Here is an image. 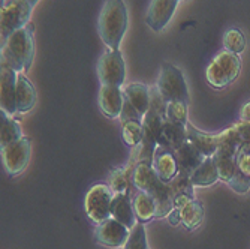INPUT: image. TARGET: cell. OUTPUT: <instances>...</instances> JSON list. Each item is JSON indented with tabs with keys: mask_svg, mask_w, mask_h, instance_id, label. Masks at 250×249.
<instances>
[{
	"mask_svg": "<svg viewBox=\"0 0 250 249\" xmlns=\"http://www.w3.org/2000/svg\"><path fill=\"white\" fill-rule=\"evenodd\" d=\"M223 47L226 51L241 54L246 50V36L240 29H229L223 35Z\"/></svg>",
	"mask_w": 250,
	"mask_h": 249,
	"instance_id": "cell-25",
	"label": "cell"
},
{
	"mask_svg": "<svg viewBox=\"0 0 250 249\" xmlns=\"http://www.w3.org/2000/svg\"><path fill=\"white\" fill-rule=\"evenodd\" d=\"M36 104V90L30 80L20 72L17 81V107L18 113H29Z\"/></svg>",
	"mask_w": 250,
	"mask_h": 249,
	"instance_id": "cell-18",
	"label": "cell"
},
{
	"mask_svg": "<svg viewBox=\"0 0 250 249\" xmlns=\"http://www.w3.org/2000/svg\"><path fill=\"white\" fill-rule=\"evenodd\" d=\"M151 165L154 171L157 173V176L161 177V180H164L165 183H169L180 173L175 153L171 147H167V146L156 147Z\"/></svg>",
	"mask_w": 250,
	"mask_h": 249,
	"instance_id": "cell-12",
	"label": "cell"
},
{
	"mask_svg": "<svg viewBox=\"0 0 250 249\" xmlns=\"http://www.w3.org/2000/svg\"><path fill=\"white\" fill-rule=\"evenodd\" d=\"M0 120H2V129H0V147H6V146L22 138L21 128H20L18 122H15L11 117V114H8L6 111L2 110V113H0Z\"/></svg>",
	"mask_w": 250,
	"mask_h": 249,
	"instance_id": "cell-22",
	"label": "cell"
},
{
	"mask_svg": "<svg viewBox=\"0 0 250 249\" xmlns=\"http://www.w3.org/2000/svg\"><path fill=\"white\" fill-rule=\"evenodd\" d=\"M26 2H29V3H30L32 6H35V5H36V3L39 2V0H26Z\"/></svg>",
	"mask_w": 250,
	"mask_h": 249,
	"instance_id": "cell-35",
	"label": "cell"
},
{
	"mask_svg": "<svg viewBox=\"0 0 250 249\" xmlns=\"http://www.w3.org/2000/svg\"><path fill=\"white\" fill-rule=\"evenodd\" d=\"M167 120L180 125V126H186L188 122V102L183 101H172L168 102L167 105Z\"/></svg>",
	"mask_w": 250,
	"mask_h": 249,
	"instance_id": "cell-27",
	"label": "cell"
},
{
	"mask_svg": "<svg viewBox=\"0 0 250 249\" xmlns=\"http://www.w3.org/2000/svg\"><path fill=\"white\" fill-rule=\"evenodd\" d=\"M186 140H188L186 126H180L169 120H165L157 146H167V147H171L172 150H177Z\"/></svg>",
	"mask_w": 250,
	"mask_h": 249,
	"instance_id": "cell-19",
	"label": "cell"
},
{
	"mask_svg": "<svg viewBox=\"0 0 250 249\" xmlns=\"http://www.w3.org/2000/svg\"><path fill=\"white\" fill-rule=\"evenodd\" d=\"M32 155V141L27 137L2 147L3 165L9 176H18L26 170Z\"/></svg>",
	"mask_w": 250,
	"mask_h": 249,
	"instance_id": "cell-8",
	"label": "cell"
},
{
	"mask_svg": "<svg viewBox=\"0 0 250 249\" xmlns=\"http://www.w3.org/2000/svg\"><path fill=\"white\" fill-rule=\"evenodd\" d=\"M98 75L102 86L120 87L126 78V65L119 50L105 51L98 62Z\"/></svg>",
	"mask_w": 250,
	"mask_h": 249,
	"instance_id": "cell-7",
	"label": "cell"
},
{
	"mask_svg": "<svg viewBox=\"0 0 250 249\" xmlns=\"http://www.w3.org/2000/svg\"><path fill=\"white\" fill-rule=\"evenodd\" d=\"M167 218H168V222L172 225V227H175V225L181 224V210L174 207V209L169 212V215H168Z\"/></svg>",
	"mask_w": 250,
	"mask_h": 249,
	"instance_id": "cell-33",
	"label": "cell"
},
{
	"mask_svg": "<svg viewBox=\"0 0 250 249\" xmlns=\"http://www.w3.org/2000/svg\"><path fill=\"white\" fill-rule=\"evenodd\" d=\"M111 218L122 222L129 230H132L138 219H136L135 210H133V203L130 194H116L112 198L111 204Z\"/></svg>",
	"mask_w": 250,
	"mask_h": 249,
	"instance_id": "cell-14",
	"label": "cell"
},
{
	"mask_svg": "<svg viewBox=\"0 0 250 249\" xmlns=\"http://www.w3.org/2000/svg\"><path fill=\"white\" fill-rule=\"evenodd\" d=\"M234 126H235V129H237V132L240 135L243 144L250 143V122H243L241 120V122L235 123Z\"/></svg>",
	"mask_w": 250,
	"mask_h": 249,
	"instance_id": "cell-31",
	"label": "cell"
},
{
	"mask_svg": "<svg viewBox=\"0 0 250 249\" xmlns=\"http://www.w3.org/2000/svg\"><path fill=\"white\" fill-rule=\"evenodd\" d=\"M125 101H127L144 117L150 108V87L143 83H130L123 89Z\"/></svg>",
	"mask_w": 250,
	"mask_h": 249,
	"instance_id": "cell-16",
	"label": "cell"
},
{
	"mask_svg": "<svg viewBox=\"0 0 250 249\" xmlns=\"http://www.w3.org/2000/svg\"><path fill=\"white\" fill-rule=\"evenodd\" d=\"M132 203H133V210H135L138 222L147 224L153 218H156V200L148 192L138 191L132 197Z\"/></svg>",
	"mask_w": 250,
	"mask_h": 249,
	"instance_id": "cell-20",
	"label": "cell"
},
{
	"mask_svg": "<svg viewBox=\"0 0 250 249\" xmlns=\"http://www.w3.org/2000/svg\"><path fill=\"white\" fill-rule=\"evenodd\" d=\"M240 119L243 122H250V101L246 102L240 110Z\"/></svg>",
	"mask_w": 250,
	"mask_h": 249,
	"instance_id": "cell-34",
	"label": "cell"
},
{
	"mask_svg": "<svg viewBox=\"0 0 250 249\" xmlns=\"http://www.w3.org/2000/svg\"><path fill=\"white\" fill-rule=\"evenodd\" d=\"M188 140L204 155V156H213L219 146V135L217 134H208L196 129L193 125H186Z\"/></svg>",
	"mask_w": 250,
	"mask_h": 249,
	"instance_id": "cell-17",
	"label": "cell"
},
{
	"mask_svg": "<svg viewBox=\"0 0 250 249\" xmlns=\"http://www.w3.org/2000/svg\"><path fill=\"white\" fill-rule=\"evenodd\" d=\"M125 93L117 86H102L99 90V107L109 119H117L122 114Z\"/></svg>",
	"mask_w": 250,
	"mask_h": 249,
	"instance_id": "cell-13",
	"label": "cell"
},
{
	"mask_svg": "<svg viewBox=\"0 0 250 249\" xmlns=\"http://www.w3.org/2000/svg\"><path fill=\"white\" fill-rule=\"evenodd\" d=\"M240 71H241V60L238 54L225 50L210 62L206 77L210 86H213L214 89H223L237 80Z\"/></svg>",
	"mask_w": 250,
	"mask_h": 249,
	"instance_id": "cell-2",
	"label": "cell"
},
{
	"mask_svg": "<svg viewBox=\"0 0 250 249\" xmlns=\"http://www.w3.org/2000/svg\"><path fill=\"white\" fill-rule=\"evenodd\" d=\"M127 23V8L123 0H105L99 15V35L109 50H119Z\"/></svg>",
	"mask_w": 250,
	"mask_h": 249,
	"instance_id": "cell-1",
	"label": "cell"
},
{
	"mask_svg": "<svg viewBox=\"0 0 250 249\" xmlns=\"http://www.w3.org/2000/svg\"><path fill=\"white\" fill-rule=\"evenodd\" d=\"M17 71L11 69L9 66L2 63L0 68V105L2 110L8 114L18 113L17 107V81H18Z\"/></svg>",
	"mask_w": 250,
	"mask_h": 249,
	"instance_id": "cell-10",
	"label": "cell"
},
{
	"mask_svg": "<svg viewBox=\"0 0 250 249\" xmlns=\"http://www.w3.org/2000/svg\"><path fill=\"white\" fill-rule=\"evenodd\" d=\"M181 210V224L188 230H196L204 221V204L198 200H192L190 203L180 209Z\"/></svg>",
	"mask_w": 250,
	"mask_h": 249,
	"instance_id": "cell-23",
	"label": "cell"
},
{
	"mask_svg": "<svg viewBox=\"0 0 250 249\" xmlns=\"http://www.w3.org/2000/svg\"><path fill=\"white\" fill-rule=\"evenodd\" d=\"M193 200V197L188 195V194H178L172 198V203H174V207L175 209H183L188 203H190Z\"/></svg>",
	"mask_w": 250,
	"mask_h": 249,
	"instance_id": "cell-32",
	"label": "cell"
},
{
	"mask_svg": "<svg viewBox=\"0 0 250 249\" xmlns=\"http://www.w3.org/2000/svg\"><path fill=\"white\" fill-rule=\"evenodd\" d=\"M228 185H229V188H231L234 192H237V194H240V195L247 194L249 189H250V177L246 176V174H243L240 170H237V173L231 177V180L228 182Z\"/></svg>",
	"mask_w": 250,
	"mask_h": 249,
	"instance_id": "cell-29",
	"label": "cell"
},
{
	"mask_svg": "<svg viewBox=\"0 0 250 249\" xmlns=\"http://www.w3.org/2000/svg\"><path fill=\"white\" fill-rule=\"evenodd\" d=\"M157 89L167 102L183 101L189 104V89L185 75L171 63H164L159 74Z\"/></svg>",
	"mask_w": 250,
	"mask_h": 249,
	"instance_id": "cell-4",
	"label": "cell"
},
{
	"mask_svg": "<svg viewBox=\"0 0 250 249\" xmlns=\"http://www.w3.org/2000/svg\"><path fill=\"white\" fill-rule=\"evenodd\" d=\"M2 50L15 56L21 65L24 66V71H29L32 68L35 59V41H33V24L24 26L22 29L14 32L3 44Z\"/></svg>",
	"mask_w": 250,
	"mask_h": 249,
	"instance_id": "cell-5",
	"label": "cell"
},
{
	"mask_svg": "<svg viewBox=\"0 0 250 249\" xmlns=\"http://www.w3.org/2000/svg\"><path fill=\"white\" fill-rule=\"evenodd\" d=\"M108 186L114 194H130L132 173L127 168H112L108 176Z\"/></svg>",
	"mask_w": 250,
	"mask_h": 249,
	"instance_id": "cell-24",
	"label": "cell"
},
{
	"mask_svg": "<svg viewBox=\"0 0 250 249\" xmlns=\"http://www.w3.org/2000/svg\"><path fill=\"white\" fill-rule=\"evenodd\" d=\"M177 3L178 0H151L146 17L147 26L154 32L164 30L175 14Z\"/></svg>",
	"mask_w": 250,
	"mask_h": 249,
	"instance_id": "cell-11",
	"label": "cell"
},
{
	"mask_svg": "<svg viewBox=\"0 0 250 249\" xmlns=\"http://www.w3.org/2000/svg\"><path fill=\"white\" fill-rule=\"evenodd\" d=\"M130 231L126 225L116 221L114 218H108L99 224L95 230V239L99 245L112 249H123L130 237Z\"/></svg>",
	"mask_w": 250,
	"mask_h": 249,
	"instance_id": "cell-9",
	"label": "cell"
},
{
	"mask_svg": "<svg viewBox=\"0 0 250 249\" xmlns=\"http://www.w3.org/2000/svg\"><path fill=\"white\" fill-rule=\"evenodd\" d=\"M114 195L116 194L112 192V189L108 185H93L85 195L84 207L87 216L98 225L111 218V204Z\"/></svg>",
	"mask_w": 250,
	"mask_h": 249,
	"instance_id": "cell-6",
	"label": "cell"
},
{
	"mask_svg": "<svg viewBox=\"0 0 250 249\" xmlns=\"http://www.w3.org/2000/svg\"><path fill=\"white\" fill-rule=\"evenodd\" d=\"M237 168L250 177V143H246L240 147L237 153Z\"/></svg>",
	"mask_w": 250,
	"mask_h": 249,
	"instance_id": "cell-30",
	"label": "cell"
},
{
	"mask_svg": "<svg viewBox=\"0 0 250 249\" xmlns=\"http://www.w3.org/2000/svg\"><path fill=\"white\" fill-rule=\"evenodd\" d=\"M122 125H123V140H125V143L130 147L140 146L143 141V135H144L143 122L129 120V122H125Z\"/></svg>",
	"mask_w": 250,
	"mask_h": 249,
	"instance_id": "cell-26",
	"label": "cell"
},
{
	"mask_svg": "<svg viewBox=\"0 0 250 249\" xmlns=\"http://www.w3.org/2000/svg\"><path fill=\"white\" fill-rule=\"evenodd\" d=\"M217 180H219V173L211 156H207L206 159L202 161V164L190 174V183L199 188L211 186Z\"/></svg>",
	"mask_w": 250,
	"mask_h": 249,
	"instance_id": "cell-21",
	"label": "cell"
},
{
	"mask_svg": "<svg viewBox=\"0 0 250 249\" xmlns=\"http://www.w3.org/2000/svg\"><path fill=\"white\" fill-rule=\"evenodd\" d=\"M123 249H150L147 243V234H146V227L144 224L138 222L132 228L130 237Z\"/></svg>",
	"mask_w": 250,
	"mask_h": 249,
	"instance_id": "cell-28",
	"label": "cell"
},
{
	"mask_svg": "<svg viewBox=\"0 0 250 249\" xmlns=\"http://www.w3.org/2000/svg\"><path fill=\"white\" fill-rule=\"evenodd\" d=\"M33 6L26 0H3L0 11L2 44L17 30L29 24Z\"/></svg>",
	"mask_w": 250,
	"mask_h": 249,
	"instance_id": "cell-3",
	"label": "cell"
},
{
	"mask_svg": "<svg viewBox=\"0 0 250 249\" xmlns=\"http://www.w3.org/2000/svg\"><path fill=\"white\" fill-rule=\"evenodd\" d=\"M177 162H178V170L180 173L192 174L207 156H204L189 140H186L177 150H174Z\"/></svg>",
	"mask_w": 250,
	"mask_h": 249,
	"instance_id": "cell-15",
	"label": "cell"
}]
</instances>
